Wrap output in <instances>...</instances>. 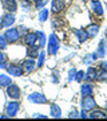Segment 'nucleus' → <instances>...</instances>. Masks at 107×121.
<instances>
[{"mask_svg": "<svg viewBox=\"0 0 107 121\" xmlns=\"http://www.w3.org/2000/svg\"><path fill=\"white\" fill-rule=\"evenodd\" d=\"M66 8V1L64 0H52L51 1V11L54 13H59Z\"/></svg>", "mask_w": 107, "mask_h": 121, "instance_id": "9", "label": "nucleus"}, {"mask_svg": "<svg viewBox=\"0 0 107 121\" xmlns=\"http://www.w3.org/2000/svg\"><path fill=\"white\" fill-rule=\"evenodd\" d=\"M86 31H87L88 38H94V36H96V34L99 32V26L98 24H90V26L86 28Z\"/></svg>", "mask_w": 107, "mask_h": 121, "instance_id": "17", "label": "nucleus"}, {"mask_svg": "<svg viewBox=\"0 0 107 121\" xmlns=\"http://www.w3.org/2000/svg\"><path fill=\"white\" fill-rule=\"evenodd\" d=\"M51 116L54 118H60L62 117V109L59 108V105H56V104L51 105Z\"/></svg>", "mask_w": 107, "mask_h": 121, "instance_id": "20", "label": "nucleus"}, {"mask_svg": "<svg viewBox=\"0 0 107 121\" xmlns=\"http://www.w3.org/2000/svg\"><path fill=\"white\" fill-rule=\"evenodd\" d=\"M95 106H96V101H95V98L92 95H86V97H83V99H82V108L84 109L86 112L95 109Z\"/></svg>", "mask_w": 107, "mask_h": 121, "instance_id": "4", "label": "nucleus"}, {"mask_svg": "<svg viewBox=\"0 0 107 121\" xmlns=\"http://www.w3.org/2000/svg\"><path fill=\"white\" fill-rule=\"evenodd\" d=\"M28 101L32 104H46L47 102V97L42 93H31L28 95Z\"/></svg>", "mask_w": 107, "mask_h": 121, "instance_id": "6", "label": "nucleus"}, {"mask_svg": "<svg viewBox=\"0 0 107 121\" xmlns=\"http://www.w3.org/2000/svg\"><path fill=\"white\" fill-rule=\"evenodd\" d=\"M19 36H20V34H19V30L17 28L8 27V30H5V32H4V38L8 43H15V42H17L19 40Z\"/></svg>", "mask_w": 107, "mask_h": 121, "instance_id": "1", "label": "nucleus"}, {"mask_svg": "<svg viewBox=\"0 0 107 121\" xmlns=\"http://www.w3.org/2000/svg\"><path fill=\"white\" fill-rule=\"evenodd\" d=\"M7 71L9 73L11 77H21V74H24V70L20 65H16V63H12V65L7 66Z\"/></svg>", "mask_w": 107, "mask_h": 121, "instance_id": "5", "label": "nucleus"}, {"mask_svg": "<svg viewBox=\"0 0 107 121\" xmlns=\"http://www.w3.org/2000/svg\"><path fill=\"white\" fill-rule=\"evenodd\" d=\"M102 69H106L107 70V62H102Z\"/></svg>", "mask_w": 107, "mask_h": 121, "instance_id": "35", "label": "nucleus"}, {"mask_svg": "<svg viewBox=\"0 0 107 121\" xmlns=\"http://www.w3.org/2000/svg\"><path fill=\"white\" fill-rule=\"evenodd\" d=\"M15 16H13V13H11V12H7V13H4L3 16L0 17V23H1V26L3 27H11L15 23Z\"/></svg>", "mask_w": 107, "mask_h": 121, "instance_id": "8", "label": "nucleus"}, {"mask_svg": "<svg viewBox=\"0 0 107 121\" xmlns=\"http://www.w3.org/2000/svg\"><path fill=\"white\" fill-rule=\"evenodd\" d=\"M75 74H76V70H75V69H71V70H70V74H68V79H70V81L75 78Z\"/></svg>", "mask_w": 107, "mask_h": 121, "instance_id": "32", "label": "nucleus"}, {"mask_svg": "<svg viewBox=\"0 0 107 121\" xmlns=\"http://www.w3.org/2000/svg\"><path fill=\"white\" fill-rule=\"evenodd\" d=\"M96 81L98 82H107V70L106 69H102L98 71V74H96Z\"/></svg>", "mask_w": 107, "mask_h": 121, "instance_id": "21", "label": "nucleus"}, {"mask_svg": "<svg viewBox=\"0 0 107 121\" xmlns=\"http://www.w3.org/2000/svg\"><path fill=\"white\" fill-rule=\"evenodd\" d=\"M38 42V36H36V32H27L24 35V43H26L27 47H30V46H34Z\"/></svg>", "mask_w": 107, "mask_h": 121, "instance_id": "12", "label": "nucleus"}, {"mask_svg": "<svg viewBox=\"0 0 107 121\" xmlns=\"http://www.w3.org/2000/svg\"><path fill=\"white\" fill-rule=\"evenodd\" d=\"M96 51H98L96 55L100 56V58L106 55V43H104V40H100V42H99V46H98V50H96Z\"/></svg>", "mask_w": 107, "mask_h": 121, "instance_id": "22", "label": "nucleus"}, {"mask_svg": "<svg viewBox=\"0 0 107 121\" xmlns=\"http://www.w3.org/2000/svg\"><path fill=\"white\" fill-rule=\"evenodd\" d=\"M83 78H84V71H76V74H75V81L76 82H82Z\"/></svg>", "mask_w": 107, "mask_h": 121, "instance_id": "30", "label": "nucleus"}, {"mask_svg": "<svg viewBox=\"0 0 107 121\" xmlns=\"http://www.w3.org/2000/svg\"><path fill=\"white\" fill-rule=\"evenodd\" d=\"M46 0H35V8L36 9H42L46 7Z\"/></svg>", "mask_w": 107, "mask_h": 121, "instance_id": "27", "label": "nucleus"}, {"mask_svg": "<svg viewBox=\"0 0 107 121\" xmlns=\"http://www.w3.org/2000/svg\"><path fill=\"white\" fill-rule=\"evenodd\" d=\"M74 34H75L76 39L80 42V43H83V42H86V40L88 39L87 31H86V30H82V28H75V30H74Z\"/></svg>", "mask_w": 107, "mask_h": 121, "instance_id": "15", "label": "nucleus"}, {"mask_svg": "<svg viewBox=\"0 0 107 121\" xmlns=\"http://www.w3.org/2000/svg\"><path fill=\"white\" fill-rule=\"evenodd\" d=\"M9 83H12L11 81V78L8 75H5V74H0V86H8Z\"/></svg>", "mask_w": 107, "mask_h": 121, "instance_id": "23", "label": "nucleus"}, {"mask_svg": "<svg viewBox=\"0 0 107 121\" xmlns=\"http://www.w3.org/2000/svg\"><path fill=\"white\" fill-rule=\"evenodd\" d=\"M39 60H38V63H36V66L38 67H42L43 66V63H44V58H46V54H44V51H42V52H39Z\"/></svg>", "mask_w": 107, "mask_h": 121, "instance_id": "28", "label": "nucleus"}, {"mask_svg": "<svg viewBox=\"0 0 107 121\" xmlns=\"http://www.w3.org/2000/svg\"><path fill=\"white\" fill-rule=\"evenodd\" d=\"M3 8L7 9L8 12L15 13L17 9V3L16 0H3Z\"/></svg>", "mask_w": 107, "mask_h": 121, "instance_id": "11", "label": "nucleus"}, {"mask_svg": "<svg viewBox=\"0 0 107 121\" xmlns=\"http://www.w3.org/2000/svg\"><path fill=\"white\" fill-rule=\"evenodd\" d=\"M47 17H48V11L46 8H43L42 11L39 12V20H40V22H46Z\"/></svg>", "mask_w": 107, "mask_h": 121, "instance_id": "26", "label": "nucleus"}, {"mask_svg": "<svg viewBox=\"0 0 107 121\" xmlns=\"http://www.w3.org/2000/svg\"><path fill=\"white\" fill-rule=\"evenodd\" d=\"M80 93L83 97H86V95H92L94 94V87L91 86L90 83H83L80 87Z\"/></svg>", "mask_w": 107, "mask_h": 121, "instance_id": "16", "label": "nucleus"}, {"mask_svg": "<svg viewBox=\"0 0 107 121\" xmlns=\"http://www.w3.org/2000/svg\"><path fill=\"white\" fill-rule=\"evenodd\" d=\"M23 70L26 71L27 74H30V73H32L35 70V67H36V62H35V59L34 58H30L28 56V59H26L24 62H23Z\"/></svg>", "mask_w": 107, "mask_h": 121, "instance_id": "10", "label": "nucleus"}, {"mask_svg": "<svg viewBox=\"0 0 107 121\" xmlns=\"http://www.w3.org/2000/svg\"><path fill=\"white\" fill-rule=\"evenodd\" d=\"M36 36H38V42H39V47L42 48L46 44V35L42 31H36Z\"/></svg>", "mask_w": 107, "mask_h": 121, "instance_id": "24", "label": "nucleus"}, {"mask_svg": "<svg viewBox=\"0 0 107 121\" xmlns=\"http://www.w3.org/2000/svg\"><path fill=\"white\" fill-rule=\"evenodd\" d=\"M32 117H34V118H47V116H44V114H38V113H35Z\"/></svg>", "mask_w": 107, "mask_h": 121, "instance_id": "33", "label": "nucleus"}, {"mask_svg": "<svg viewBox=\"0 0 107 121\" xmlns=\"http://www.w3.org/2000/svg\"><path fill=\"white\" fill-rule=\"evenodd\" d=\"M0 69H7V56L1 51H0Z\"/></svg>", "mask_w": 107, "mask_h": 121, "instance_id": "25", "label": "nucleus"}, {"mask_svg": "<svg viewBox=\"0 0 107 121\" xmlns=\"http://www.w3.org/2000/svg\"><path fill=\"white\" fill-rule=\"evenodd\" d=\"M19 109H20V104L16 102V101H12V102H9L7 105V108H5V112H7V116L8 117H15L19 112Z\"/></svg>", "mask_w": 107, "mask_h": 121, "instance_id": "7", "label": "nucleus"}, {"mask_svg": "<svg viewBox=\"0 0 107 121\" xmlns=\"http://www.w3.org/2000/svg\"><path fill=\"white\" fill-rule=\"evenodd\" d=\"M90 118H106L107 117V113L104 112V110H100V109H98V110H94L92 109V112L90 113Z\"/></svg>", "mask_w": 107, "mask_h": 121, "instance_id": "18", "label": "nucleus"}, {"mask_svg": "<svg viewBox=\"0 0 107 121\" xmlns=\"http://www.w3.org/2000/svg\"><path fill=\"white\" fill-rule=\"evenodd\" d=\"M68 117L70 118H76V117H79V113H78V110H71L68 113Z\"/></svg>", "mask_w": 107, "mask_h": 121, "instance_id": "31", "label": "nucleus"}, {"mask_svg": "<svg viewBox=\"0 0 107 121\" xmlns=\"http://www.w3.org/2000/svg\"><path fill=\"white\" fill-rule=\"evenodd\" d=\"M1 27H3V26H1V23H0V28H1Z\"/></svg>", "mask_w": 107, "mask_h": 121, "instance_id": "38", "label": "nucleus"}, {"mask_svg": "<svg viewBox=\"0 0 107 121\" xmlns=\"http://www.w3.org/2000/svg\"><path fill=\"white\" fill-rule=\"evenodd\" d=\"M7 44H8V42L5 40L4 36H1L0 35V51H3V50H5L7 48Z\"/></svg>", "mask_w": 107, "mask_h": 121, "instance_id": "29", "label": "nucleus"}, {"mask_svg": "<svg viewBox=\"0 0 107 121\" xmlns=\"http://www.w3.org/2000/svg\"><path fill=\"white\" fill-rule=\"evenodd\" d=\"M106 109H107V105H106Z\"/></svg>", "mask_w": 107, "mask_h": 121, "instance_id": "39", "label": "nucleus"}, {"mask_svg": "<svg viewBox=\"0 0 107 121\" xmlns=\"http://www.w3.org/2000/svg\"><path fill=\"white\" fill-rule=\"evenodd\" d=\"M90 8L91 11L96 15V16H102L103 15V8H102V4L99 3L98 0H92L90 3Z\"/></svg>", "mask_w": 107, "mask_h": 121, "instance_id": "13", "label": "nucleus"}, {"mask_svg": "<svg viewBox=\"0 0 107 121\" xmlns=\"http://www.w3.org/2000/svg\"><path fill=\"white\" fill-rule=\"evenodd\" d=\"M7 95L12 99L20 98V95H21L20 87L17 86V85H15V83H9L8 86H7Z\"/></svg>", "mask_w": 107, "mask_h": 121, "instance_id": "3", "label": "nucleus"}, {"mask_svg": "<svg viewBox=\"0 0 107 121\" xmlns=\"http://www.w3.org/2000/svg\"><path fill=\"white\" fill-rule=\"evenodd\" d=\"M39 48H40V47H39V46H35V44H34V46H30L28 50H27V55L30 56V58H34V59H35V58L39 55V52H40V51H39Z\"/></svg>", "mask_w": 107, "mask_h": 121, "instance_id": "19", "label": "nucleus"}, {"mask_svg": "<svg viewBox=\"0 0 107 121\" xmlns=\"http://www.w3.org/2000/svg\"><path fill=\"white\" fill-rule=\"evenodd\" d=\"M106 54H107V44H106Z\"/></svg>", "mask_w": 107, "mask_h": 121, "instance_id": "37", "label": "nucleus"}, {"mask_svg": "<svg viewBox=\"0 0 107 121\" xmlns=\"http://www.w3.org/2000/svg\"><path fill=\"white\" fill-rule=\"evenodd\" d=\"M96 74H98V70L95 67H88V70L84 73V78L87 82H94L96 81Z\"/></svg>", "mask_w": 107, "mask_h": 121, "instance_id": "14", "label": "nucleus"}, {"mask_svg": "<svg viewBox=\"0 0 107 121\" xmlns=\"http://www.w3.org/2000/svg\"><path fill=\"white\" fill-rule=\"evenodd\" d=\"M26 3H32V1H35V0H24Z\"/></svg>", "mask_w": 107, "mask_h": 121, "instance_id": "36", "label": "nucleus"}, {"mask_svg": "<svg viewBox=\"0 0 107 121\" xmlns=\"http://www.w3.org/2000/svg\"><path fill=\"white\" fill-rule=\"evenodd\" d=\"M59 50V39L55 34H51L48 38V52L51 55H55Z\"/></svg>", "mask_w": 107, "mask_h": 121, "instance_id": "2", "label": "nucleus"}, {"mask_svg": "<svg viewBox=\"0 0 107 121\" xmlns=\"http://www.w3.org/2000/svg\"><path fill=\"white\" fill-rule=\"evenodd\" d=\"M79 117H82V118H86V117H88L87 114H86V110H84V109L82 110V113H80V116H79Z\"/></svg>", "mask_w": 107, "mask_h": 121, "instance_id": "34", "label": "nucleus"}]
</instances>
